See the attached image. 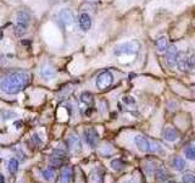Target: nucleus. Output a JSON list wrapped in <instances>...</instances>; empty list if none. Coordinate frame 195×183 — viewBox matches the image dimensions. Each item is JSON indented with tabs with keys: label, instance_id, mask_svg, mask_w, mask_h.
I'll return each instance as SVG.
<instances>
[{
	"label": "nucleus",
	"instance_id": "obj_1",
	"mask_svg": "<svg viewBox=\"0 0 195 183\" xmlns=\"http://www.w3.org/2000/svg\"><path fill=\"white\" fill-rule=\"evenodd\" d=\"M32 81V76L26 71H16L6 75L0 81V89L5 94L13 95L22 92Z\"/></svg>",
	"mask_w": 195,
	"mask_h": 183
},
{
	"label": "nucleus",
	"instance_id": "obj_2",
	"mask_svg": "<svg viewBox=\"0 0 195 183\" xmlns=\"http://www.w3.org/2000/svg\"><path fill=\"white\" fill-rule=\"evenodd\" d=\"M140 50V43L137 40H131V42H126L122 44H118L115 47L113 53L117 56L121 55H134Z\"/></svg>",
	"mask_w": 195,
	"mask_h": 183
},
{
	"label": "nucleus",
	"instance_id": "obj_3",
	"mask_svg": "<svg viewBox=\"0 0 195 183\" xmlns=\"http://www.w3.org/2000/svg\"><path fill=\"white\" fill-rule=\"evenodd\" d=\"M29 21H31V17H29L28 12H26V11L17 12L16 23H15V34L17 37H21L22 34L26 33L28 24H29Z\"/></svg>",
	"mask_w": 195,
	"mask_h": 183
},
{
	"label": "nucleus",
	"instance_id": "obj_4",
	"mask_svg": "<svg viewBox=\"0 0 195 183\" xmlns=\"http://www.w3.org/2000/svg\"><path fill=\"white\" fill-rule=\"evenodd\" d=\"M95 83H97L98 89L104 91V89L109 88L113 83V75L110 71H104L97 77V82Z\"/></svg>",
	"mask_w": 195,
	"mask_h": 183
},
{
	"label": "nucleus",
	"instance_id": "obj_5",
	"mask_svg": "<svg viewBox=\"0 0 195 183\" xmlns=\"http://www.w3.org/2000/svg\"><path fill=\"white\" fill-rule=\"evenodd\" d=\"M178 50L176 48V45H170L166 50V61L168 64V66L175 67L177 66V59H178Z\"/></svg>",
	"mask_w": 195,
	"mask_h": 183
},
{
	"label": "nucleus",
	"instance_id": "obj_6",
	"mask_svg": "<svg viewBox=\"0 0 195 183\" xmlns=\"http://www.w3.org/2000/svg\"><path fill=\"white\" fill-rule=\"evenodd\" d=\"M84 136H86V140L87 143L90 145V147H97L98 142H99V136H98L97 131L94 128H88L86 129L84 132Z\"/></svg>",
	"mask_w": 195,
	"mask_h": 183
},
{
	"label": "nucleus",
	"instance_id": "obj_7",
	"mask_svg": "<svg viewBox=\"0 0 195 183\" xmlns=\"http://www.w3.org/2000/svg\"><path fill=\"white\" fill-rule=\"evenodd\" d=\"M177 67L183 72H189V62H188V53H179L177 59Z\"/></svg>",
	"mask_w": 195,
	"mask_h": 183
},
{
	"label": "nucleus",
	"instance_id": "obj_8",
	"mask_svg": "<svg viewBox=\"0 0 195 183\" xmlns=\"http://www.w3.org/2000/svg\"><path fill=\"white\" fill-rule=\"evenodd\" d=\"M78 23H79V28L83 31V32H87L92 27V18L88 13H82L78 18Z\"/></svg>",
	"mask_w": 195,
	"mask_h": 183
},
{
	"label": "nucleus",
	"instance_id": "obj_9",
	"mask_svg": "<svg viewBox=\"0 0 195 183\" xmlns=\"http://www.w3.org/2000/svg\"><path fill=\"white\" fill-rule=\"evenodd\" d=\"M135 144H137V148H138L140 151H143V153H146V151L150 150V143H149V140H148L145 137H143V136H137V137H135Z\"/></svg>",
	"mask_w": 195,
	"mask_h": 183
},
{
	"label": "nucleus",
	"instance_id": "obj_10",
	"mask_svg": "<svg viewBox=\"0 0 195 183\" xmlns=\"http://www.w3.org/2000/svg\"><path fill=\"white\" fill-rule=\"evenodd\" d=\"M177 137H178V133L173 127H166L164 129V138L167 142H175L177 139Z\"/></svg>",
	"mask_w": 195,
	"mask_h": 183
},
{
	"label": "nucleus",
	"instance_id": "obj_11",
	"mask_svg": "<svg viewBox=\"0 0 195 183\" xmlns=\"http://www.w3.org/2000/svg\"><path fill=\"white\" fill-rule=\"evenodd\" d=\"M167 48H168V40H167V38L165 35L159 37L156 39V50L159 53H164V51L167 50Z\"/></svg>",
	"mask_w": 195,
	"mask_h": 183
},
{
	"label": "nucleus",
	"instance_id": "obj_12",
	"mask_svg": "<svg viewBox=\"0 0 195 183\" xmlns=\"http://www.w3.org/2000/svg\"><path fill=\"white\" fill-rule=\"evenodd\" d=\"M59 17H60L61 22H64L65 24H71L73 22V15L70 10H62L59 13Z\"/></svg>",
	"mask_w": 195,
	"mask_h": 183
},
{
	"label": "nucleus",
	"instance_id": "obj_13",
	"mask_svg": "<svg viewBox=\"0 0 195 183\" xmlns=\"http://www.w3.org/2000/svg\"><path fill=\"white\" fill-rule=\"evenodd\" d=\"M72 177V170L70 167H64L61 171V177H60V183H70Z\"/></svg>",
	"mask_w": 195,
	"mask_h": 183
},
{
	"label": "nucleus",
	"instance_id": "obj_14",
	"mask_svg": "<svg viewBox=\"0 0 195 183\" xmlns=\"http://www.w3.org/2000/svg\"><path fill=\"white\" fill-rule=\"evenodd\" d=\"M40 73H42V77H43L44 80H46V81L51 80V78L54 77V75H55L54 70H53L50 66H48V65H45V66H43V67H42Z\"/></svg>",
	"mask_w": 195,
	"mask_h": 183
},
{
	"label": "nucleus",
	"instance_id": "obj_15",
	"mask_svg": "<svg viewBox=\"0 0 195 183\" xmlns=\"http://www.w3.org/2000/svg\"><path fill=\"white\" fill-rule=\"evenodd\" d=\"M81 100H82V103H84L87 106H93V104H94V96H93V94L89 93V92L82 93Z\"/></svg>",
	"mask_w": 195,
	"mask_h": 183
},
{
	"label": "nucleus",
	"instance_id": "obj_16",
	"mask_svg": "<svg viewBox=\"0 0 195 183\" xmlns=\"http://www.w3.org/2000/svg\"><path fill=\"white\" fill-rule=\"evenodd\" d=\"M172 166H173L175 170L182 171V170H184V167H186V161H184V159H182L181 156H177V158H175V160H173V162H172Z\"/></svg>",
	"mask_w": 195,
	"mask_h": 183
},
{
	"label": "nucleus",
	"instance_id": "obj_17",
	"mask_svg": "<svg viewBox=\"0 0 195 183\" xmlns=\"http://www.w3.org/2000/svg\"><path fill=\"white\" fill-rule=\"evenodd\" d=\"M42 175H43V178H44L45 181L51 182V181L55 180V172H54L53 169H45V170L42 172Z\"/></svg>",
	"mask_w": 195,
	"mask_h": 183
},
{
	"label": "nucleus",
	"instance_id": "obj_18",
	"mask_svg": "<svg viewBox=\"0 0 195 183\" xmlns=\"http://www.w3.org/2000/svg\"><path fill=\"white\" fill-rule=\"evenodd\" d=\"M7 170L11 174H15L18 170V161L16 159H10L7 162Z\"/></svg>",
	"mask_w": 195,
	"mask_h": 183
},
{
	"label": "nucleus",
	"instance_id": "obj_19",
	"mask_svg": "<svg viewBox=\"0 0 195 183\" xmlns=\"http://www.w3.org/2000/svg\"><path fill=\"white\" fill-rule=\"evenodd\" d=\"M188 62H189V72L195 73V51L188 53Z\"/></svg>",
	"mask_w": 195,
	"mask_h": 183
},
{
	"label": "nucleus",
	"instance_id": "obj_20",
	"mask_svg": "<svg viewBox=\"0 0 195 183\" xmlns=\"http://www.w3.org/2000/svg\"><path fill=\"white\" fill-rule=\"evenodd\" d=\"M184 153H186V156H187L189 160H195V145L188 147V148L184 150Z\"/></svg>",
	"mask_w": 195,
	"mask_h": 183
},
{
	"label": "nucleus",
	"instance_id": "obj_21",
	"mask_svg": "<svg viewBox=\"0 0 195 183\" xmlns=\"http://www.w3.org/2000/svg\"><path fill=\"white\" fill-rule=\"evenodd\" d=\"M111 167H112L113 170H116V171H121V170H123L124 164H123L121 160H112V161H111Z\"/></svg>",
	"mask_w": 195,
	"mask_h": 183
},
{
	"label": "nucleus",
	"instance_id": "obj_22",
	"mask_svg": "<svg viewBox=\"0 0 195 183\" xmlns=\"http://www.w3.org/2000/svg\"><path fill=\"white\" fill-rule=\"evenodd\" d=\"M182 181H183V183H195V175L193 172H187V174H184Z\"/></svg>",
	"mask_w": 195,
	"mask_h": 183
},
{
	"label": "nucleus",
	"instance_id": "obj_23",
	"mask_svg": "<svg viewBox=\"0 0 195 183\" xmlns=\"http://www.w3.org/2000/svg\"><path fill=\"white\" fill-rule=\"evenodd\" d=\"M68 143H70L71 148H79V140H78V138H77V137H75V136L70 137Z\"/></svg>",
	"mask_w": 195,
	"mask_h": 183
},
{
	"label": "nucleus",
	"instance_id": "obj_24",
	"mask_svg": "<svg viewBox=\"0 0 195 183\" xmlns=\"http://www.w3.org/2000/svg\"><path fill=\"white\" fill-rule=\"evenodd\" d=\"M156 175H157L156 177H157V180H159V181H165V180H166V177H167V174H166V171H165L164 169H160V170L157 171V174H156Z\"/></svg>",
	"mask_w": 195,
	"mask_h": 183
},
{
	"label": "nucleus",
	"instance_id": "obj_25",
	"mask_svg": "<svg viewBox=\"0 0 195 183\" xmlns=\"http://www.w3.org/2000/svg\"><path fill=\"white\" fill-rule=\"evenodd\" d=\"M123 101L127 103V104H134V103H135L132 96H124V98H123Z\"/></svg>",
	"mask_w": 195,
	"mask_h": 183
},
{
	"label": "nucleus",
	"instance_id": "obj_26",
	"mask_svg": "<svg viewBox=\"0 0 195 183\" xmlns=\"http://www.w3.org/2000/svg\"><path fill=\"white\" fill-rule=\"evenodd\" d=\"M50 162H51L53 166H59V165H61V160H60V159H51Z\"/></svg>",
	"mask_w": 195,
	"mask_h": 183
},
{
	"label": "nucleus",
	"instance_id": "obj_27",
	"mask_svg": "<svg viewBox=\"0 0 195 183\" xmlns=\"http://www.w3.org/2000/svg\"><path fill=\"white\" fill-rule=\"evenodd\" d=\"M0 183H5V180H4V176L0 175Z\"/></svg>",
	"mask_w": 195,
	"mask_h": 183
},
{
	"label": "nucleus",
	"instance_id": "obj_28",
	"mask_svg": "<svg viewBox=\"0 0 195 183\" xmlns=\"http://www.w3.org/2000/svg\"><path fill=\"white\" fill-rule=\"evenodd\" d=\"M166 183H176V182H173V181H168V182H166Z\"/></svg>",
	"mask_w": 195,
	"mask_h": 183
}]
</instances>
